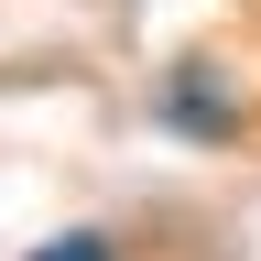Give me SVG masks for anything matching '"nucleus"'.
I'll list each match as a JSON object with an SVG mask.
<instances>
[{
  "instance_id": "nucleus-1",
  "label": "nucleus",
  "mask_w": 261,
  "mask_h": 261,
  "mask_svg": "<svg viewBox=\"0 0 261 261\" xmlns=\"http://www.w3.org/2000/svg\"><path fill=\"white\" fill-rule=\"evenodd\" d=\"M33 261H109V240H98V228H65V240H44Z\"/></svg>"
}]
</instances>
